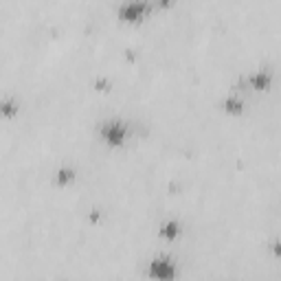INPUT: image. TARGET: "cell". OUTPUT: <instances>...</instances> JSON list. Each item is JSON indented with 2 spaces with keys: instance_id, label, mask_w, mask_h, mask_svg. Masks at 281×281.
Instances as JSON below:
<instances>
[{
  "instance_id": "1",
  "label": "cell",
  "mask_w": 281,
  "mask_h": 281,
  "mask_svg": "<svg viewBox=\"0 0 281 281\" xmlns=\"http://www.w3.org/2000/svg\"><path fill=\"white\" fill-rule=\"evenodd\" d=\"M104 136L108 143H112V145H119L123 139H125V128L121 123H108L104 128Z\"/></svg>"
},
{
  "instance_id": "2",
  "label": "cell",
  "mask_w": 281,
  "mask_h": 281,
  "mask_svg": "<svg viewBox=\"0 0 281 281\" xmlns=\"http://www.w3.org/2000/svg\"><path fill=\"white\" fill-rule=\"evenodd\" d=\"M174 272H176V268H174V264H171L169 259H156L152 264V274H154V277L167 279V277H171Z\"/></svg>"
},
{
  "instance_id": "3",
  "label": "cell",
  "mask_w": 281,
  "mask_h": 281,
  "mask_svg": "<svg viewBox=\"0 0 281 281\" xmlns=\"http://www.w3.org/2000/svg\"><path fill=\"white\" fill-rule=\"evenodd\" d=\"M121 16L125 20H136V18L143 16V5L141 3H134V5H125L121 9Z\"/></svg>"
},
{
  "instance_id": "4",
  "label": "cell",
  "mask_w": 281,
  "mask_h": 281,
  "mask_svg": "<svg viewBox=\"0 0 281 281\" xmlns=\"http://www.w3.org/2000/svg\"><path fill=\"white\" fill-rule=\"evenodd\" d=\"M160 233H163L165 237H174V235H178V233H180V229H178V222H167Z\"/></svg>"
},
{
  "instance_id": "5",
  "label": "cell",
  "mask_w": 281,
  "mask_h": 281,
  "mask_svg": "<svg viewBox=\"0 0 281 281\" xmlns=\"http://www.w3.org/2000/svg\"><path fill=\"white\" fill-rule=\"evenodd\" d=\"M226 110H231V112H242V101H226Z\"/></svg>"
}]
</instances>
